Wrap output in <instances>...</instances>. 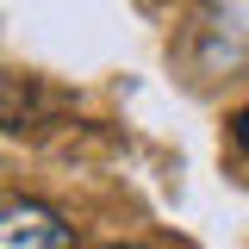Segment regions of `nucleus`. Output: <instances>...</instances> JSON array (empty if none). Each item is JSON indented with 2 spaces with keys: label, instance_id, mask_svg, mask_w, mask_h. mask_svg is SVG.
Returning <instances> with one entry per match:
<instances>
[{
  "label": "nucleus",
  "instance_id": "4",
  "mask_svg": "<svg viewBox=\"0 0 249 249\" xmlns=\"http://www.w3.org/2000/svg\"><path fill=\"white\" fill-rule=\"evenodd\" d=\"M112 249H124V243H112Z\"/></svg>",
  "mask_w": 249,
  "mask_h": 249
},
{
  "label": "nucleus",
  "instance_id": "2",
  "mask_svg": "<svg viewBox=\"0 0 249 249\" xmlns=\"http://www.w3.org/2000/svg\"><path fill=\"white\" fill-rule=\"evenodd\" d=\"M62 100L37 75H0V131L25 137V131H44V112H56Z\"/></svg>",
  "mask_w": 249,
  "mask_h": 249
},
{
  "label": "nucleus",
  "instance_id": "3",
  "mask_svg": "<svg viewBox=\"0 0 249 249\" xmlns=\"http://www.w3.org/2000/svg\"><path fill=\"white\" fill-rule=\"evenodd\" d=\"M231 143L249 156V106H237V112H231Z\"/></svg>",
  "mask_w": 249,
  "mask_h": 249
},
{
  "label": "nucleus",
  "instance_id": "1",
  "mask_svg": "<svg viewBox=\"0 0 249 249\" xmlns=\"http://www.w3.org/2000/svg\"><path fill=\"white\" fill-rule=\"evenodd\" d=\"M0 249H75V231L44 199H6L0 206Z\"/></svg>",
  "mask_w": 249,
  "mask_h": 249
}]
</instances>
